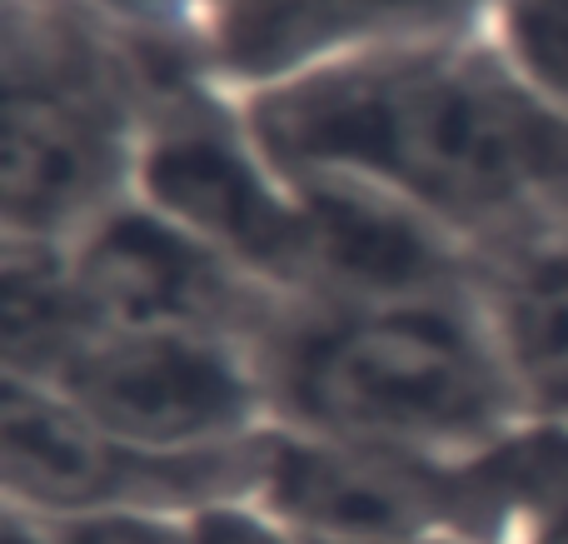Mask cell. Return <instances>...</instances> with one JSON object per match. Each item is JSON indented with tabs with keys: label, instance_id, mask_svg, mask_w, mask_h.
<instances>
[{
	"label": "cell",
	"instance_id": "10",
	"mask_svg": "<svg viewBox=\"0 0 568 544\" xmlns=\"http://www.w3.org/2000/svg\"><path fill=\"white\" fill-rule=\"evenodd\" d=\"M75 6L155 66L210 70V36L225 0H75Z\"/></svg>",
	"mask_w": 568,
	"mask_h": 544
},
{
	"label": "cell",
	"instance_id": "11",
	"mask_svg": "<svg viewBox=\"0 0 568 544\" xmlns=\"http://www.w3.org/2000/svg\"><path fill=\"white\" fill-rule=\"evenodd\" d=\"M484 36L514 75L568 120V0H494Z\"/></svg>",
	"mask_w": 568,
	"mask_h": 544
},
{
	"label": "cell",
	"instance_id": "13",
	"mask_svg": "<svg viewBox=\"0 0 568 544\" xmlns=\"http://www.w3.org/2000/svg\"><path fill=\"white\" fill-rule=\"evenodd\" d=\"M504 544H568V495L559 500V505L544 510L539 520H529L519 535L504 540Z\"/></svg>",
	"mask_w": 568,
	"mask_h": 544
},
{
	"label": "cell",
	"instance_id": "6",
	"mask_svg": "<svg viewBox=\"0 0 568 544\" xmlns=\"http://www.w3.org/2000/svg\"><path fill=\"white\" fill-rule=\"evenodd\" d=\"M105 430L165 455H215L270 430V395L250 340L195 330L90 335L50 380Z\"/></svg>",
	"mask_w": 568,
	"mask_h": 544
},
{
	"label": "cell",
	"instance_id": "5",
	"mask_svg": "<svg viewBox=\"0 0 568 544\" xmlns=\"http://www.w3.org/2000/svg\"><path fill=\"white\" fill-rule=\"evenodd\" d=\"M255 445L215 455H165L105 430L36 380H6L0 395L6 510L45 525L105 515L185 520L215 500L255 495Z\"/></svg>",
	"mask_w": 568,
	"mask_h": 544
},
{
	"label": "cell",
	"instance_id": "12",
	"mask_svg": "<svg viewBox=\"0 0 568 544\" xmlns=\"http://www.w3.org/2000/svg\"><path fill=\"white\" fill-rule=\"evenodd\" d=\"M175 544H310L260 495H230L175 525Z\"/></svg>",
	"mask_w": 568,
	"mask_h": 544
},
{
	"label": "cell",
	"instance_id": "14",
	"mask_svg": "<svg viewBox=\"0 0 568 544\" xmlns=\"http://www.w3.org/2000/svg\"><path fill=\"white\" fill-rule=\"evenodd\" d=\"M6 544H50V530L40 525V520L6 510Z\"/></svg>",
	"mask_w": 568,
	"mask_h": 544
},
{
	"label": "cell",
	"instance_id": "2",
	"mask_svg": "<svg viewBox=\"0 0 568 544\" xmlns=\"http://www.w3.org/2000/svg\"><path fill=\"white\" fill-rule=\"evenodd\" d=\"M270 430L409 460H464L534 425L479 280L369 300H284L255 340Z\"/></svg>",
	"mask_w": 568,
	"mask_h": 544
},
{
	"label": "cell",
	"instance_id": "8",
	"mask_svg": "<svg viewBox=\"0 0 568 544\" xmlns=\"http://www.w3.org/2000/svg\"><path fill=\"white\" fill-rule=\"evenodd\" d=\"M494 0H225L210 36V80L250 100L354 50L424 36H474Z\"/></svg>",
	"mask_w": 568,
	"mask_h": 544
},
{
	"label": "cell",
	"instance_id": "4",
	"mask_svg": "<svg viewBox=\"0 0 568 544\" xmlns=\"http://www.w3.org/2000/svg\"><path fill=\"white\" fill-rule=\"evenodd\" d=\"M135 195L284 300L310 275L304 185L265 150L240 95L205 70H165L150 100Z\"/></svg>",
	"mask_w": 568,
	"mask_h": 544
},
{
	"label": "cell",
	"instance_id": "9",
	"mask_svg": "<svg viewBox=\"0 0 568 544\" xmlns=\"http://www.w3.org/2000/svg\"><path fill=\"white\" fill-rule=\"evenodd\" d=\"M479 295L524 415L568 435V230L484 260Z\"/></svg>",
	"mask_w": 568,
	"mask_h": 544
},
{
	"label": "cell",
	"instance_id": "7",
	"mask_svg": "<svg viewBox=\"0 0 568 544\" xmlns=\"http://www.w3.org/2000/svg\"><path fill=\"white\" fill-rule=\"evenodd\" d=\"M60 255L90 335L195 330L255 345L284 305V295L140 195L105 210L95 225L65 240Z\"/></svg>",
	"mask_w": 568,
	"mask_h": 544
},
{
	"label": "cell",
	"instance_id": "15",
	"mask_svg": "<svg viewBox=\"0 0 568 544\" xmlns=\"http://www.w3.org/2000/svg\"><path fill=\"white\" fill-rule=\"evenodd\" d=\"M339 544H464V540H444V535H424V540H339Z\"/></svg>",
	"mask_w": 568,
	"mask_h": 544
},
{
	"label": "cell",
	"instance_id": "3",
	"mask_svg": "<svg viewBox=\"0 0 568 544\" xmlns=\"http://www.w3.org/2000/svg\"><path fill=\"white\" fill-rule=\"evenodd\" d=\"M75 0H6V240L65 245L135 195L160 75Z\"/></svg>",
	"mask_w": 568,
	"mask_h": 544
},
{
	"label": "cell",
	"instance_id": "1",
	"mask_svg": "<svg viewBox=\"0 0 568 544\" xmlns=\"http://www.w3.org/2000/svg\"><path fill=\"white\" fill-rule=\"evenodd\" d=\"M240 105L284 170L394 200L474 265L568 230V120L484 30L354 50Z\"/></svg>",
	"mask_w": 568,
	"mask_h": 544
}]
</instances>
